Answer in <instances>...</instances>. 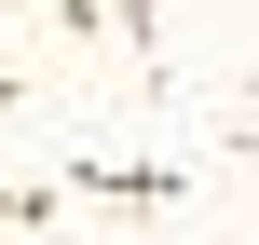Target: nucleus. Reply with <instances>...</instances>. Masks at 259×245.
<instances>
[]
</instances>
